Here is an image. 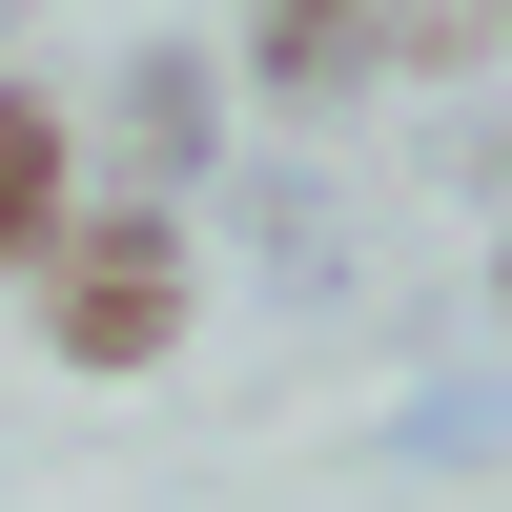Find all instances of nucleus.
<instances>
[{"instance_id":"39448f33","label":"nucleus","mask_w":512,"mask_h":512,"mask_svg":"<svg viewBox=\"0 0 512 512\" xmlns=\"http://www.w3.org/2000/svg\"><path fill=\"white\" fill-rule=\"evenodd\" d=\"M492 308H512V246H492Z\"/></svg>"},{"instance_id":"20e7f679","label":"nucleus","mask_w":512,"mask_h":512,"mask_svg":"<svg viewBox=\"0 0 512 512\" xmlns=\"http://www.w3.org/2000/svg\"><path fill=\"white\" fill-rule=\"evenodd\" d=\"M62 205H82V103L62 82H0V287L62 246Z\"/></svg>"},{"instance_id":"f03ea898","label":"nucleus","mask_w":512,"mask_h":512,"mask_svg":"<svg viewBox=\"0 0 512 512\" xmlns=\"http://www.w3.org/2000/svg\"><path fill=\"white\" fill-rule=\"evenodd\" d=\"M205 144H226V82H205V41H144V62L103 82V123H82V185L103 205H185Z\"/></svg>"},{"instance_id":"7ed1b4c3","label":"nucleus","mask_w":512,"mask_h":512,"mask_svg":"<svg viewBox=\"0 0 512 512\" xmlns=\"http://www.w3.org/2000/svg\"><path fill=\"white\" fill-rule=\"evenodd\" d=\"M226 62H246V103L328 123V103H369V82H390V0H246Z\"/></svg>"},{"instance_id":"423d86ee","label":"nucleus","mask_w":512,"mask_h":512,"mask_svg":"<svg viewBox=\"0 0 512 512\" xmlns=\"http://www.w3.org/2000/svg\"><path fill=\"white\" fill-rule=\"evenodd\" d=\"M0 21H21V0H0Z\"/></svg>"},{"instance_id":"f257e3e1","label":"nucleus","mask_w":512,"mask_h":512,"mask_svg":"<svg viewBox=\"0 0 512 512\" xmlns=\"http://www.w3.org/2000/svg\"><path fill=\"white\" fill-rule=\"evenodd\" d=\"M21 308H41V369L144 390V369H185V328H205V246H185V205H103L82 185L62 246L21 267Z\"/></svg>"}]
</instances>
